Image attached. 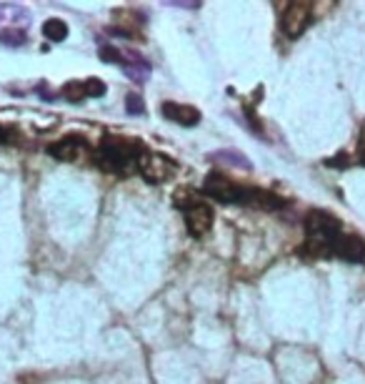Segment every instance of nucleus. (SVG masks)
I'll use <instances>...</instances> for the list:
<instances>
[{
  "label": "nucleus",
  "instance_id": "obj_1",
  "mask_svg": "<svg viewBox=\"0 0 365 384\" xmlns=\"http://www.w3.org/2000/svg\"><path fill=\"white\" fill-rule=\"evenodd\" d=\"M340 236H343L340 221L323 209H313L306 216V244L300 254L308 259H333Z\"/></svg>",
  "mask_w": 365,
  "mask_h": 384
},
{
  "label": "nucleus",
  "instance_id": "obj_2",
  "mask_svg": "<svg viewBox=\"0 0 365 384\" xmlns=\"http://www.w3.org/2000/svg\"><path fill=\"white\" fill-rule=\"evenodd\" d=\"M145 146L140 141L128 139V136H105L100 141L95 156V164L103 168L105 173H115V176H125L133 168H138V159L143 156Z\"/></svg>",
  "mask_w": 365,
  "mask_h": 384
},
{
  "label": "nucleus",
  "instance_id": "obj_3",
  "mask_svg": "<svg viewBox=\"0 0 365 384\" xmlns=\"http://www.w3.org/2000/svg\"><path fill=\"white\" fill-rule=\"evenodd\" d=\"M173 204L176 209L182 211V221H185V229L193 238H203L205 234L213 229V221H216V213L210 209V204L203 199L200 193L182 186V189H176L173 193Z\"/></svg>",
  "mask_w": 365,
  "mask_h": 384
},
{
  "label": "nucleus",
  "instance_id": "obj_4",
  "mask_svg": "<svg viewBox=\"0 0 365 384\" xmlns=\"http://www.w3.org/2000/svg\"><path fill=\"white\" fill-rule=\"evenodd\" d=\"M203 193L208 199L218 201V204H238V206H248L250 196V186L235 184L230 176L221 171H210L203 181Z\"/></svg>",
  "mask_w": 365,
  "mask_h": 384
},
{
  "label": "nucleus",
  "instance_id": "obj_5",
  "mask_svg": "<svg viewBox=\"0 0 365 384\" xmlns=\"http://www.w3.org/2000/svg\"><path fill=\"white\" fill-rule=\"evenodd\" d=\"M48 156L60 164H80V161L91 159L93 156V146L91 141L80 136V133H71V136H63V139L48 143Z\"/></svg>",
  "mask_w": 365,
  "mask_h": 384
},
{
  "label": "nucleus",
  "instance_id": "obj_6",
  "mask_svg": "<svg viewBox=\"0 0 365 384\" xmlns=\"http://www.w3.org/2000/svg\"><path fill=\"white\" fill-rule=\"evenodd\" d=\"M138 173L148 184H165L178 173V161L170 159L168 153L143 151V156L138 159Z\"/></svg>",
  "mask_w": 365,
  "mask_h": 384
},
{
  "label": "nucleus",
  "instance_id": "obj_7",
  "mask_svg": "<svg viewBox=\"0 0 365 384\" xmlns=\"http://www.w3.org/2000/svg\"><path fill=\"white\" fill-rule=\"evenodd\" d=\"M313 23V3H303V0H293L286 3L281 13V28L283 33L290 40L300 38Z\"/></svg>",
  "mask_w": 365,
  "mask_h": 384
},
{
  "label": "nucleus",
  "instance_id": "obj_8",
  "mask_svg": "<svg viewBox=\"0 0 365 384\" xmlns=\"http://www.w3.org/2000/svg\"><path fill=\"white\" fill-rule=\"evenodd\" d=\"M105 83L100 78H83V80H68L60 88V96L71 103H78V101H88V98H100L105 96Z\"/></svg>",
  "mask_w": 365,
  "mask_h": 384
},
{
  "label": "nucleus",
  "instance_id": "obj_9",
  "mask_svg": "<svg viewBox=\"0 0 365 384\" xmlns=\"http://www.w3.org/2000/svg\"><path fill=\"white\" fill-rule=\"evenodd\" d=\"M333 259H340V261H348V264H365V238L358 236V234L343 232V236L335 244Z\"/></svg>",
  "mask_w": 365,
  "mask_h": 384
},
{
  "label": "nucleus",
  "instance_id": "obj_10",
  "mask_svg": "<svg viewBox=\"0 0 365 384\" xmlns=\"http://www.w3.org/2000/svg\"><path fill=\"white\" fill-rule=\"evenodd\" d=\"M160 113L163 119H168L170 123H178V126H185V128H193L200 123V111L196 106H188V103H176V101H165L160 106Z\"/></svg>",
  "mask_w": 365,
  "mask_h": 384
},
{
  "label": "nucleus",
  "instance_id": "obj_11",
  "mask_svg": "<svg viewBox=\"0 0 365 384\" xmlns=\"http://www.w3.org/2000/svg\"><path fill=\"white\" fill-rule=\"evenodd\" d=\"M43 38H48L50 43H63L68 38V23L60 18H48L43 23Z\"/></svg>",
  "mask_w": 365,
  "mask_h": 384
},
{
  "label": "nucleus",
  "instance_id": "obj_12",
  "mask_svg": "<svg viewBox=\"0 0 365 384\" xmlns=\"http://www.w3.org/2000/svg\"><path fill=\"white\" fill-rule=\"evenodd\" d=\"M210 159H216V161H228V164L241 166V168H250V161L245 159V153H241V151H230V148H223V151L210 153Z\"/></svg>",
  "mask_w": 365,
  "mask_h": 384
},
{
  "label": "nucleus",
  "instance_id": "obj_13",
  "mask_svg": "<svg viewBox=\"0 0 365 384\" xmlns=\"http://www.w3.org/2000/svg\"><path fill=\"white\" fill-rule=\"evenodd\" d=\"M26 33L23 30H3L0 33V46L15 48V46H26Z\"/></svg>",
  "mask_w": 365,
  "mask_h": 384
},
{
  "label": "nucleus",
  "instance_id": "obj_14",
  "mask_svg": "<svg viewBox=\"0 0 365 384\" xmlns=\"http://www.w3.org/2000/svg\"><path fill=\"white\" fill-rule=\"evenodd\" d=\"M100 58L105 60V63H118V66H125V55L123 51H118L115 46H103L100 48Z\"/></svg>",
  "mask_w": 365,
  "mask_h": 384
},
{
  "label": "nucleus",
  "instance_id": "obj_15",
  "mask_svg": "<svg viewBox=\"0 0 365 384\" xmlns=\"http://www.w3.org/2000/svg\"><path fill=\"white\" fill-rule=\"evenodd\" d=\"M125 111L131 113V116H143V113H145V103H143V98H140L138 93H131V96L125 98Z\"/></svg>",
  "mask_w": 365,
  "mask_h": 384
},
{
  "label": "nucleus",
  "instance_id": "obj_16",
  "mask_svg": "<svg viewBox=\"0 0 365 384\" xmlns=\"http://www.w3.org/2000/svg\"><path fill=\"white\" fill-rule=\"evenodd\" d=\"M358 161L365 166V126L360 131V139H358Z\"/></svg>",
  "mask_w": 365,
  "mask_h": 384
},
{
  "label": "nucleus",
  "instance_id": "obj_17",
  "mask_svg": "<svg viewBox=\"0 0 365 384\" xmlns=\"http://www.w3.org/2000/svg\"><path fill=\"white\" fill-rule=\"evenodd\" d=\"M3 141H6V131H3V128H0V143H3Z\"/></svg>",
  "mask_w": 365,
  "mask_h": 384
}]
</instances>
